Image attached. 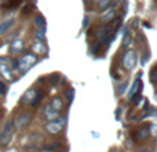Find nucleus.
I'll use <instances>...</instances> for the list:
<instances>
[{"label": "nucleus", "mask_w": 157, "mask_h": 152, "mask_svg": "<svg viewBox=\"0 0 157 152\" xmlns=\"http://www.w3.org/2000/svg\"><path fill=\"white\" fill-rule=\"evenodd\" d=\"M65 126H66V118H57L55 120L47 122L46 126H44V130L50 136H57V134L62 133Z\"/></svg>", "instance_id": "f257e3e1"}, {"label": "nucleus", "mask_w": 157, "mask_h": 152, "mask_svg": "<svg viewBox=\"0 0 157 152\" xmlns=\"http://www.w3.org/2000/svg\"><path fill=\"white\" fill-rule=\"evenodd\" d=\"M36 62H37V55H36V54H33V53L24 54L18 60V66H17V71H18L19 74H25V72L29 71V69L32 68Z\"/></svg>", "instance_id": "f03ea898"}, {"label": "nucleus", "mask_w": 157, "mask_h": 152, "mask_svg": "<svg viewBox=\"0 0 157 152\" xmlns=\"http://www.w3.org/2000/svg\"><path fill=\"white\" fill-rule=\"evenodd\" d=\"M14 120H8L6 123L3 131L0 133V145L6 147V145L10 144V141L13 140V133H14Z\"/></svg>", "instance_id": "7ed1b4c3"}, {"label": "nucleus", "mask_w": 157, "mask_h": 152, "mask_svg": "<svg viewBox=\"0 0 157 152\" xmlns=\"http://www.w3.org/2000/svg\"><path fill=\"white\" fill-rule=\"evenodd\" d=\"M30 120H32V116H30V114H26V112H25V114H21L15 120H14V130L24 131L25 129L29 126Z\"/></svg>", "instance_id": "20e7f679"}, {"label": "nucleus", "mask_w": 157, "mask_h": 152, "mask_svg": "<svg viewBox=\"0 0 157 152\" xmlns=\"http://www.w3.org/2000/svg\"><path fill=\"white\" fill-rule=\"evenodd\" d=\"M136 64V54L134 50H127L123 57V66H124L127 71H132L135 68Z\"/></svg>", "instance_id": "39448f33"}, {"label": "nucleus", "mask_w": 157, "mask_h": 152, "mask_svg": "<svg viewBox=\"0 0 157 152\" xmlns=\"http://www.w3.org/2000/svg\"><path fill=\"white\" fill-rule=\"evenodd\" d=\"M43 115H44V118H46L47 122H50V120H55L57 118H59V112L55 111V109L51 106V104H47V105L44 106Z\"/></svg>", "instance_id": "423d86ee"}, {"label": "nucleus", "mask_w": 157, "mask_h": 152, "mask_svg": "<svg viewBox=\"0 0 157 152\" xmlns=\"http://www.w3.org/2000/svg\"><path fill=\"white\" fill-rule=\"evenodd\" d=\"M36 94H37V90L36 89H29L25 91V94L22 95L21 98V102L24 104V105H30V104L33 102V100H35Z\"/></svg>", "instance_id": "0eeeda50"}, {"label": "nucleus", "mask_w": 157, "mask_h": 152, "mask_svg": "<svg viewBox=\"0 0 157 152\" xmlns=\"http://www.w3.org/2000/svg\"><path fill=\"white\" fill-rule=\"evenodd\" d=\"M25 44L22 40H14L10 46V54H19L24 50Z\"/></svg>", "instance_id": "6e6552de"}, {"label": "nucleus", "mask_w": 157, "mask_h": 152, "mask_svg": "<svg viewBox=\"0 0 157 152\" xmlns=\"http://www.w3.org/2000/svg\"><path fill=\"white\" fill-rule=\"evenodd\" d=\"M14 24H15V19H14V18H10V19H6V21H3L2 24H0V35H4V33H7L8 30H10L11 28L14 26Z\"/></svg>", "instance_id": "1a4fd4ad"}, {"label": "nucleus", "mask_w": 157, "mask_h": 152, "mask_svg": "<svg viewBox=\"0 0 157 152\" xmlns=\"http://www.w3.org/2000/svg\"><path fill=\"white\" fill-rule=\"evenodd\" d=\"M33 49V54H46L47 53V46L44 44V42H36V43L32 44Z\"/></svg>", "instance_id": "9d476101"}, {"label": "nucleus", "mask_w": 157, "mask_h": 152, "mask_svg": "<svg viewBox=\"0 0 157 152\" xmlns=\"http://www.w3.org/2000/svg\"><path fill=\"white\" fill-rule=\"evenodd\" d=\"M0 75L3 78H6L7 80H13V72H11V68L6 64H0Z\"/></svg>", "instance_id": "9b49d317"}, {"label": "nucleus", "mask_w": 157, "mask_h": 152, "mask_svg": "<svg viewBox=\"0 0 157 152\" xmlns=\"http://www.w3.org/2000/svg\"><path fill=\"white\" fill-rule=\"evenodd\" d=\"M59 147H61V142H59V141L46 142V144L43 145V151H44V152H55Z\"/></svg>", "instance_id": "f8f14e48"}, {"label": "nucleus", "mask_w": 157, "mask_h": 152, "mask_svg": "<svg viewBox=\"0 0 157 152\" xmlns=\"http://www.w3.org/2000/svg\"><path fill=\"white\" fill-rule=\"evenodd\" d=\"M106 14H103L102 15V21L103 22H112L114 19V15H116V13H114V10H112L110 7L106 8Z\"/></svg>", "instance_id": "ddd939ff"}, {"label": "nucleus", "mask_w": 157, "mask_h": 152, "mask_svg": "<svg viewBox=\"0 0 157 152\" xmlns=\"http://www.w3.org/2000/svg\"><path fill=\"white\" fill-rule=\"evenodd\" d=\"M50 104H51L52 108H54L55 111H58V112H61V109H62V106H63V102H62V100H61L59 97H54Z\"/></svg>", "instance_id": "4468645a"}, {"label": "nucleus", "mask_w": 157, "mask_h": 152, "mask_svg": "<svg viewBox=\"0 0 157 152\" xmlns=\"http://www.w3.org/2000/svg\"><path fill=\"white\" fill-rule=\"evenodd\" d=\"M149 136H150L149 129H139L138 133H136V140H138V141H142V140L147 138Z\"/></svg>", "instance_id": "2eb2a0df"}, {"label": "nucleus", "mask_w": 157, "mask_h": 152, "mask_svg": "<svg viewBox=\"0 0 157 152\" xmlns=\"http://www.w3.org/2000/svg\"><path fill=\"white\" fill-rule=\"evenodd\" d=\"M36 39L37 42H46V29H39L36 30Z\"/></svg>", "instance_id": "dca6fc26"}, {"label": "nucleus", "mask_w": 157, "mask_h": 152, "mask_svg": "<svg viewBox=\"0 0 157 152\" xmlns=\"http://www.w3.org/2000/svg\"><path fill=\"white\" fill-rule=\"evenodd\" d=\"M35 24L39 26V29H46V21H44L43 17H36Z\"/></svg>", "instance_id": "f3484780"}, {"label": "nucleus", "mask_w": 157, "mask_h": 152, "mask_svg": "<svg viewBox=\"0 0 157 152\" xmlns=\"http://www.w3.org/2000/svg\"><path fill=\"white\" fill-rule=\"evenodd\" d=\"M139 84H141V79H136V80L135 82H134V84H132V87H131V90H130V91H128V97H132V95H134V93H135L136 91V89H138V86H139Z\"/></svg>", "instance_id": "a211bd4d"}, {"label": "nucleus", "mask_w": 157, "mask_h": 152, "mask_svg": "<svg viewBox=\"0 0 157 152\" xmlns=\"http://www.w3.org/2000/svg\"><path fill=\"white\" fill-rule=\"evenodd\" d=\"M110 2L112 0H99V3H98V8H99L101 11L106 10V8H109V6H110Z\"/></svg>", "instance_id": "6ab92c4d"}, {"label": "nucleus", "mask_w": 157, "mask_h": 152, "mask_svg": "<svg viewBox=\"0 0 157 152\" xmlns=\"http://www.w3.org/2000/svg\"><path fill=\"white\" fill-rule=\"evenodd\" d=\"M131 42V35L128 32V29H125V33H124V39H123V47H127Z\"/></svg>", "instance_id": "aec40b11"}, {"label": "nucleus", "mask_w": 157, "mask_h": 152, "mask_svg": "<svg viewBox=\"0 0 157 152\" xmlns=\"http://www.w3.org/2000/svg\"><path fill=\"white\" fill-rule=\"evenodd\" d=\"M7 84L4 83V82L0 80V95H6L7 94Z\"/></svg>", "instance_id": "412c9836"}, {"label": "nucleus", "mask_w": 157, "mask_h": 152, "mask_svg": "<svg viewBox=\"0 0 157 152\" xmlns=\"http://www.w3.org/2000/svg\"><path fill=\"white\" fill-rule=\"evenodd\" d=\"M150 79H152L153 83H157V68H155L150 72Z\"/></svg>", "instance_id": "4be33fe9"}, {"label": "nucleus", "mask_w": 157, "mask_h": 152, "mask_svg": "<svg viewBox=\"0 0 157 152\" xmlns=\"http://www.w3.org/2000/svg\"><path fill=\"white\" fill-rule=\"evenodd\" d=\"M66 95H68V101L69 102H72V100H73V90L69 89L68 91H66Z\"/></svg>", "instance_id": "5701e85b"}, {"label": "nucleus", "mask_w": 157, "mask_h": 152, "mask_svg": "<svg viewBox=\"0 0 157 152\" xmlns=\"http://www.w3.org/2000/svg\"><path fill=\"white\" fill-rule=\"evenodd\" d=\"M150 134L157 137V125H152L150 126Z\"/></svg>", "instance_id": "b1692460"}, {"label": "nucleus", "mask_w": 157, "mask_h": 152, "mask_svg": "<svg viewBox=\"0 0 157 152\" xmlns=\"http://www.w3.org/2000/svg\"><path fill=\"white\" fill-rule=\"evenodd\" d=\"M59 78H61L59 75H52L51 76V84H57V82L59 80Z\"/></svg>", "instance_id": "393cba45"}, {"label": "nucleus", "mask_w": 157, "mask_h": 152, "mask_svg": "<svg viewBox=\"0 0 157 152\" xmlns=\"http://www.w3.org/2000/svg\"><path fill=\"white\" fill-rule=\"evenodd\" d=\"M125 87H127V82H125V83H123L121 86H120V89L117 90V93H119V94H121V93H123V91H124V90H125Z\"/></svg>", "instance_id": "a878e982"}, {"label": "nucleus", "mask_w": 157, "mask_h": 152, "mask_svg": "<svg viewBox=\"0 0 157 152\" xmlns=\"http://www.w3.org/2000/svg\"><path fill=\"white\" fill-rule=\"evenodd\" d=\"M88 24H90V17H86V18H84V22H83V29H86Z\"/></svg>", "instance_id": "bb28decb"}, {"label": "nucleus", "mask_w": 157, "mask_h": 152, "mask_svg": "<svg viewBox=\"0 0 157 152\" xmlns=\"http://www.w3.org/2000/svg\"><path fill=\"white\" fill-rule=\"evenodd\" d=\"M138 152H149V151H147V150H139Z\"/></svg>", "instance_id": "cd10ccee"}, {"label": "nucleus", "mask_w": 157, "mask_h": 152, "mask_svg": "<svg viewBox=\"0 0 157 152\" xmlns=\"http://www.w3.org/2000/svg\"><path fill=\"white\" fill-rule=\"evenodd\" d=\"M155 152H157V147H156V150H155Z\"/></svg>", "instance_id": "c85d7f7f"}, {"label": "nucleus", "mask_w": 157, "mask_h": 152, "mask_svg": "<svg viewBox=\"0 0 157 152\" xmlns=\"http://www.w3.org/2000/svg\"><path fill=\"white\" fill-rule=\"evenodd\" d=\"M57 152H61V151H57Z\"/></svg>", "instance_id": "c756f323"}]
</instances>
